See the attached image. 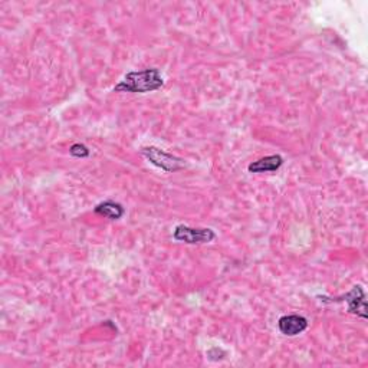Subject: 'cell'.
I'll return each mask as SVG.
<instances>
[{
	"mask_svg": "<svg viewBox=\"0 0 368 368\" xmlns=\"http://www.w3.org/2000/svg\"><path fill=\"white\" fill-rule=\"evenodd\" d=\"M94 213L108 220H120L125 214V209L114 200H105L94 207Z\"/></svg>",
	"mask_w": 368,
	"mask_h": 368,
	"instance_id": "obj_7",
	"label": "cell"
},
{
	"mask_svg": "<svg viewBox=\"0 0 368 368\" xmlns=\"http://www.w3.org/2000/svg\"><path fill=\"white\" fill-rule=\"evenodd\" d=\"M69 154L75 158H87V157H90L91 151L87 146H83L81 143H75L69 147Z\"/></svg>",
	"mask_w": 368,
	"mask_h": 368,
	"instance_id": "obj_8",
	"label": "cell"
},
{
	"mask_svg": "<svg viewBox=\"0 0 368 368\" xmlns=\"http://www.w3.org/2000/svg\"><path fill=\"white\" fill-rule=\"evenodd\" d=\"M284 165V157L279 154L266 156L257 161H253L247 165V172L252 175H262V173H273Z\"/></svg>",
	"mask_w": 368,
	"mask_h": 368,
	"instance_id": "obj_6",
	"label": "cell"
},
{
	"mask_svg": "<svg viewBox=\"0 0 368 368\" xmlns=\"http://www.w3.org/2000/svg\"><path fill=\"white\" fill-rule=\"evenodd\" d=\"M309 322L305 317L291 314V315H284L280 317L278 321V328L282 335L285 336H297L306 331Z\"/></svg>",
	"mask_w": 368,
	"mask_h": 368,
	"instance_id": "obj_5",
	"label": "cell"
},
{
	"mask_svg": "<svg viewBox=\"0 0 368 368\" xmlns=\"http://www.w3.org/2000/svg\"><path fill=\"white\" fill-rule=\"evenodd\" d=\"M141 156H143L149 163L163 170L164 173H176L184 168V160L170 154L158 147H143L141 149Z\"/></svg>",
	"mask_w": 368,
	"mask_h": 368,
	"instance_id": "obj_2",
	"label": "cell"
},
{
	"mask_svg": "<svg viewBox=\"0 0 368 368\" xmlns=\"http://www.w3.org/2000/svg\"><path fill=\"white\" fill-rule=\"evenodd\" d=\"M318 299L322 304H339V302H347L348 305V313L353 315H357L362 320H367V301H365V292L362 289L361 285H355L353 287V289L350 292H347L343 297H322L320 295Z\"/></svg>",
	"mask_w": 368,
	"mask_h": 368,
	"instance_id": "obj_3",
	"label": "cell"
},
{
	"mask_svg": "<svg viewBox=\"0 0 368 368\" xmlns=\"http://www.w3.org/2000/svg\"><path fill=\"white\" fill-rule=\"evenodd\" d=\"M164 78L157 68H149L141 71L128 72L123 81H120L112 93L118 94H147L163 88Z\"/></svg>",
	"mask_w": 368,
	"mask_h": 368,
	"instance_id": "obj_1",
	"label": "cell"
},
{
	"mask_svg": "<svg viewBox=\"0 0 368 368\" xmlns=\"http://www.w3.org/2000/svg\"><path fill=\"white\" fill-rule=\"evenodd\" d=\"M173 239L186 245H205L212 243L216 239V233L209 228H190L186 224H179L173 232Z\"/></svg>",
	"mask_w": 368,
	"mask_h": 368,
	"instance_id": "obj_4",
	"label": "cell"
}]
</instances>
